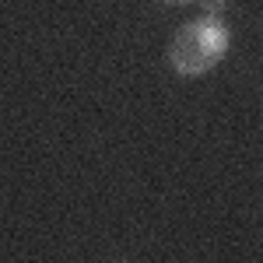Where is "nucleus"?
Here are the masks:
<instances>
[{
  "label": "nucleus",
  "instance_id": "f03ea898",
  "mask_svg": "<svg viewBox=\"0 0 263 263\" xmlns=\"http://www.w3.org/2000/svg\"><path fill=\"white\" fill-rule=\"evenodd\" d=\"M221 7H224V0H203V11H207V18H221Z\"/></svg>",
  "mask_w": 263,
  "mask_h": 263
},
{
  "label": "nucleus",
  "instance_id": "7ed1b4c3",
  "mask_svg": "<svg viewBox=\"0 0 263 263\" xmlns=\"http://www.w3.org/2000/svg\"><path fill=\"white\" fill-rule=\"evenodd\" d=\"M162 4H186V0H162Z\"/></svg>",
  "mask_w": 263,
  "mask_h": 263
},
{
  "label": "nucleus",
  "instance_id": "f257e3e1",
  "mask_svg": "<svg viewBox=\"0 0 263 263\" xmlns=\"http://www.w3.org/2000/svg\"><path fill=\"white\" fill-rule=\"evenodd\" d=\"M228 46H232V32L221 18L190 21L176 32V39L168 46V63L179 78H200L224 60Z\"/></svg>",
  "mask_w": 263,
  "mask_h": 263
}]
</instances>
